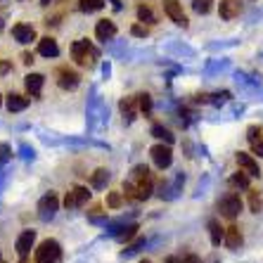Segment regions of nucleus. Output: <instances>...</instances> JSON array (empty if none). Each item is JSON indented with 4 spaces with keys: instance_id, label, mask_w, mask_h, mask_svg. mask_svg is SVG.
I'll return each mask as SVG.
<instances>
[{
    "instance_id": "23",
    "label": "nucleus",
    "mask_w": 263,
    "mask_h": 263,
    "mask_svg": "<svg viewBox=\"0 0 263 263\" xmlns=\"http://www.w3.org/2000/svg\"><path fill=\"white\" fill-rule=\"evenodd\" d=\"M249 178L251 176L247 171H239L230 178V185H233V187H239V190H249Z\"/></svg>"
},
{
    "instance_id": "5",
    "label": "nucleus",
    "mask_w": 263,
    "mask_h": 263,
    "mask_svg": "<svg viewBox=\"0 0 263 263\" xmlns=\"http://www.w3.org/2000/svg\"><path fill=\"white\" fill-rule=\"evenodd\" d=\"M81 83V76L73 69L69 67H60L57 69V86L64 88V90H73V88H79Z\"/></svg>"
},
{
    "instance_id": "25",
    "label": "nucleus",
    "mask_w": 263,
    "mask_h": 263,
    "mask_svg": "<svg viewBox=\"0 0 263 263\" xmlns=\"http://www.w3.org/2000/svg\"><path fill=\"white\" fill-rule=\"evenodd\" d=\"M249 209L254 214H258L263 209V195L258 190H249Z\"/></svg>"
},
{
    "instance_id": "11",
    "label": "nucleus",
    "mask_w": 263,
    "mask_h": 263,
    "mask_svg": "<svg viewBox=\"0 0 263 263\" xmlns=\"http://www.w3.org/2000/svg\"><path fill=\"white\" fill-rule=\"evenodd\" d=\"M237 164H239V168L242 171H247L251 178H258L261 176V168H258V161L251 157V154H247V152H239L237 154Z\"/></svg>"
},
{
    "instance_id": "24",
    "label": "nucleus",
    "mask_w": 263,
    "mask_h": 263,
    "mask_svg": "<svg viewBox=\"0 0 263 263\" xmlns=\"http://www.w3.org/2000/svg\"><path fill=\"white\" fill-rule=\"evenodd\" d=\"M102 0H79L81 12H98V10H102Z\"/></svg>"
},
{
    "instance_id": "1",
    "label": "nucleus",
    "mask_w": 263,
    "mask_h": 263,
    "mask_svg": "<svg viewBox=\"0 0 263 263\" xmlns=\"http://www.w3.org/2000/svg\"><path fill=\"white\" fill-rule=\"evenodd\" d=\"M123 192L128 199H147L152 195V176L147 171V166H135L133 176L123 183Z\"/></svg>"
},
{
    "instance_id": "12",
    "label": "nucleus",
    "mask_w": 263,
    "mask_h": 263,
    "mask_svg": "<svg viewBox=\"0 0 263 263\" xmlns=\"http://www.w3.org/2000/svg\"><path fill=\"white\" fill-rule=\"evenodd\" d=\"M239 12H242V0H220V19H235Z\"/></svg>"
},
{
    "instance_id": "10",
    "label": "nucleus",
    "mask_w": 263,
    "mask_h": 263,
    "mask_svg": "<svg viewBox=\"0 0 263 263\" xmlns=\"http://www.w3.org/2000/svg\"><path fill=\"white\" fill-rule=\"evenodd\" d=\"M57 209H60V199H57L55 192L45 195L43 199L38 202V211H41V218H52Z\"/></svg>"
},
{
    "instance_id": "15",
    "label": "nucleus",
    "mask_w": 263,
    "mask_h": 263,
    "mask_svg": "<svg viewBox=\"0 0 263 263\" xmlns=\"http://www.w3.org/2000/svg\"><path fill=\"white\" fill-rule=\"evenodd\" d=\"M247 138H249L251 152L258 154V157H263V135H261V130H258L256 126H251V128L247 130Z\"/></svg>"
},
{
    "instance_id": "32",
    "label": "nucleus",
    "mask_w": 263,
    "mask_h": 263,
    "mask_svg": "<svg viewBox=\"0 0 263 263\" xmlns=\"http://www.w3.org/2000/svg\"><path fill=\"white\" fill-rule=\"evenodd\" d=\"M130 33H133V36H138V38H145L147 33H149V31H147V26H140V24H135L133 29H130Z\"/></svg>"
},
{
    "instance_id": "40",
    "label": "nucleus",
    "mask_w": 263,
    "mask_h": 263,
    "mask_svg": "<svg viewBox=\"0 0 263 263\" xmlns=\"http://www.w3.org/2000/svg\"><path fill=\"white\" fill-rule=\"evenodd\" d=\"M0 102H3V100H0Z\"/></svg>"
},
{
    "instance_id": "8",
    "label": "nucleus",
    "mask_w": 263,
    "mask_h": 263,
    "mask_svg": "<svg viewBox=\"0 0 263 263\" xmlns=\"http://www.w3.org/2000/svg\"><path fill=\"white\" fill-rule=\"evenodd\" d=\"M164 12L171 17V22H176L178 26H187L190 22H187V14L183 12V5L178 3V0H164Z\"/></svg>"
},
{
    "instance_id": "2",
    "label": "nucleus",
    "mask_w": 263,
    "mask_h": 263,
    "mask_svg": "<svg viewBox=\"0 0 263 263\" xmlns=\"http://www.w3.org/2000/svg\"><path fill=\"white\" fill-rule=\"evenodd\" d=\"M71 57L79 67H92L95 60H98V50H95V45H92L90 41L81 38V41H76V43L71 45Z\"/></svg>"
},
{
    "instance_id": "26",
    "label": "nucleus",
    "mask_w": 263,
    "mask_h": 263,
    "mask_svg": "<svg viewBox=\"0 0 263 263\" xmlns=\"http://www.w3.org/2000/svg\"><path fill=\"white\" fill-rule=\"evenodd\" d=\"M135 233H138V226H135V223H133V226L123 228L121 233H117V239H119V242H128L130 237H135Z\"/></svg>"
},
{
    "instance_id": "3",
    "label": "nucleus",
    "mask_w": 263,
    "mask_h": 263,
    "mask_svg": "<svg viewBox=\"0 0 263 263\" xmlns=\"http://www.w3.org/2000/svg\"><path fill=\"white\" fill-rule=\"evenodd\" d=\"M62 256V247L57 239H45V242H41L36 249V254H33V261L36 263H57Z\"/></svg>"
},
{
    "instance_id": "14",
    "label": "nucleus",
    "mask_w": 263,
    "mask_h": 263,
    "mask_svg": "<svg viewBox=\"0 0 263 263\" xmlns=\"http://www.w3.org/2000/svg\"><path fill=\"white\" fill-rule=\"evenodd\" d=\"M12 36L17 38L19 43H31L33 38H36V31L31 24H14L12 26Z\"/></svg>"
},
{
    "instance_id": "33",
    "label": "nucleus",
    "mask_w": 263,
    "mask_h": 263,
    "mask_svg": "<svg viewBox=\"0 0 263 263\" xmlns=\"http://www.w3.org/2000/svg\"><path fill=\"white\" fill-rule=\"evenodd\" d=\"M7 159H10V147L0 145V161H7Z\"/></svg>"
},
{
    "instance_id": "34",
    "label": "nucleus",
    "mask_w": 263,
    "mask_h": 263,
    "mask_svg": "<svg viewBox=\"0 0 263 263\" xmlns=\"http://www.w3.org/2000/svg\"><path fill=\"white\" fill-rule=\"evenodd\" d=\"M183 263H202V258H199V256H195V254H190V256L185 258Z\"/></svg>"
},
{
    "instance_id": "38",
    "label": "nucleus",
    "mask_w": 263,
    "mask_h": 263,
    "mask_svg": "<svg viewBox=\"0 0 263 263\" xmlns=\"http://www.w3.org/2000/svg\"><path fill=\"white\" fill-rule=\"evenodd\" d=\"M166 263H178V261H176V258H168V261H166Z\"/></svg>"
},
{
    "instance_id": "28",
    "label": "nucleus",
    "mask_w": 263,
    "mask_h": 263,
    "mask_svg": "<svg viewBox=\"0 0 263 263\" xmlns=\"http://www.w3.org/2000/svg\"><path fill=\"white\" fill-rule=\"evenodd\" d=\"M121 202H123L121 192H109V195H107V206L109 209H119L121 206Z\"/></svg>"
},
{
    "instance_id": "31",
    "label": "nucleus",
    "mask_w": 263,
    "mask_h": 263,
    "mask_svg": "<svg viewBox=\"0 0 263 263\" xmlns=\"http://www.w3.org/2000/svg\"><path fill=\"white\" fill-rule=\"evenodd\" d=\"M138 104H140V111H149L152 109V100H149V95H138Z\"/></svg>"
},
{
    "instance_id": "30",
    "label": "nucleus",
    "mask_w": 263,
    "mask_h": 263,
    "mask_svg": "<svg viewBox=\"0 0 263 263\" xmlns=\"http://www.w3.org/2000/svg\"><path fill=\"white\" fill-rule=\"evenodd\" d=\"M138 19H140V22H154L152 10H149V7H145V5H140V7H138Z\"/></svg>"
},
{
    "instance_id": "20",
    "label": "nucleus",
    "mask_w": 263,
    "mask_h": 263,
    "mask_svg": "<svg viewBox=\"0 0 263 263\" xmlns=\"http://www.w3.org/2000/svg\"><path fill=\"white\" fill-rule=\"evenodd\" d=\"M209 230H211V245L218 247L220 242H226V228L218 220H209Z\"/></svg>"
},
{
    "instance_id": "37",
    "label": "nucleus",
    "mask_w": 263,
    "mask_h": 263,
    "mask_svg": "<svg viewBox=\"0 0 263 263\" xmlns=\"http://www.w3.org/2000/svg\"><path fill=\"white\" fill-rule=\"evenodd\" d=\"M41 3H43V5H50V3H52V0H41Z\"/></svg>"
},
{
    "instance_id": "7",
    "label": "nucleus",
    "mask_w": 263,
    "mask_h": 263,
    "mask_svg": "<svg viewBox=\"0 0 263 263\" xmlns=\"http://www.w3.org/2000/svg\"><path fill=\"white\" fill-rule=\"evenodd\" d=\"M90 199V192H88V187H71V190L67 192V197H64V206L67 209H79L83 206V204Z\"/></svg>"
},
{
    "instance_id": "16",
    "label": "nucleus",
    "mask_w": 263,
    "mask_h": 263,
    "mask_svg": "<svg viewBox=\"0 0 263 263\" xmlns=\"http://www.w3.org/2000/svg\"><path fill=\"white\" fill-rule=\"evenodd\" d=\"M38 52H41V55L43 57H57L60 55V48H57V41L55 38H41V41H38Z\"/></svg>"
},
{
    "instance_id": "9",
    "label": "nucleus",
    "mask_w": 263,
    "mask_h": 263,
    "mask_svg": "<svg viewBox=\"0 0 263 263\" xmlns=\"http://www.w3.org/2000/svg\"><path fill=\"white\" fill-rule=\"evenodd\" d=\"M33 242H36V233H33V230H24V233L17 237L14 249H17V256L22 258V261L29 256V251H31V247H33Z\"/></svg>"
},
{
    "instance_id": "22",
    "label": "nucleus",
    "mask_w": 263,
    "mask_h": 263,
    "mask_svg": "<svg viewBox=\"0 0 263 263\" xmlns=\"http://www.w3.org/2000/svg\"><path fill=\"white\" fill-rule=\"evenodd\" d=\"M29 107V98H24V95H10L7 98V109L10 111H22V109H26Z\"/></svg>"
},
{
    "instance_id": "6",
    "label": "nucleus",
    "mask_w": 263,
    "mask_h": 263,
    "mask_svg": "<svg viewBox=\"0 0 263 263\" xmlns=\"http://www.w3.org/2000/svg\"><path fill=\"white\" fill-rule=\"evenodd\" d=\"M149 154H152V161L159 168H168L173 161V152H171V145L166 142V145H154L152 149H149Z\"/></svg>"
},
{
    "instance_id": "19",
    "label": "nucleus",
    "mask_w": 263,
    "mask_h": 263,
    "mask_svg": "<svg viewBox=\"0 0 263 263\" xmlns=\"http://www.w3.org/2000/svg\"><path fill=\"white\" fill-rule=\"evenodd\" d=\"M119 107H121V111H123V117H126V121H133L135 114H138V107H140V104H138V98H123Z\"/></svg>"
},
{
    "instance_id": "4",
    "label": "nucleus",
    "mask_w": 263,
    "mask_h": 263,
    "mask_svg": "<svg viewBox=\"0 0 263 263\" xmlns=\"http://www.w3.org/2000/svg\"><path fill=\"white\" fill-rule=\"evenodd\" d=\"M218 211H220V216L223 218H228V220H235L239 216V211H242V199H239L237 195H226L223 199L218 202Z\"/></svg>"
},
{
    "instance_id": "17",
    "label": "nucleus",
    "mask_w": 263,
    "mask_h": 263,
    "mask_svg": "<svg viewBox=\"0 0 263 263\" xmlns=\"http://www.w3.org/2000/svg\"><path fill=\"white\" fill-rule=\"evenodd\" d=\"M43 73H29V76H26V90L31 92V95H33V98H38V95H41V90H43Z\"/></svg>"
},
{
    "instance_id": "21",
    "label": "nucleus",
    "mask_w": 263,
    "mask_h": 263,
    "mask_svg": "<svg viewBox=\"0 0 263 263\" xmlns=\"http://www.w3.org/2000/svg\"><path fill=\"white\" fill-rule=\"evenodd\" d=\"M107 183H109V171H107V168H98V171L90 176V185L95 187V190L107 187Z\"/></svg>"
},
{
    "instance_id": "18",
    "label": "nucleus",
    "mask_w": 263,
    "mask_h": 263,
    "mask_svg": "<svg viewBox=\"0 0 263 263\" xmlns=\"http://www.w3.org/2000/svg\"><path fill=\"white\" fill-rule=\"evenodd\" d=\"M226 247L228 249H239L242 247V233L237 226L226 228Z\"/></svg>"
},
{
    "instance_id": "27",
    "label": "nucleus",
    "mask_w": 263,
    "mask_h": 263,
    "mask_svg": "<svg viewBox=\"0 0 263 263\" xmlns=\"http://www.w3.org/2000/svg\"><path fill=\"white\" fill-rule=\"evenodd\" d=\"M211 3H214V0H192V7H195V12L206 14L209 10H211Z\"/></svg>"
},
{
    "instance_id": "39",
    "label": "nucleus",
    "mask_w": 263,
    "mask_h": 263,
    "mask_svg": "<svg viewBox=\"0 0 263 263\" xmlns=\"http://www.w3.org/2000/svg\"><path fill=\"white\" fill-rule=\"evenodd\" d=\"M142 263H152V261H142Z\"/></svg>"
},
{
    "instance_id": "29",
    "label": "nucleus",
    "mask_w": 263,
    "mask_h": 263,
    "mask_svg": "<svg viewBox=\"0 0 263 263\" xmlns=\"http://www.w3.org/2000/svg\"><path fill=\"white\" fill-rule=\"evenodd\" d=\"M152 135H154V138H161V140H166L168 145L173 142V135L168 133L166 128H161V126H154V128H152Z\"/></svg>"
},
{
    "instance_id": "36",
    "label": "nucleus",
    "mask_w": 263,
    "mask_h": 263,
    "mask_svg": "<svg viewBox=\"0 0 263 263\" xmlns=\"http://www.w3.org/2000/svg\"><path fill=\"white\" fill-rule=\"evenodd\" d=\"M33 62V55H29V52H24V64H31Z\"/></svg>"
},
{
    "instance_id": "13",
    "label": "nucleus",
    "mask_w": 263,
    "mask_h": 263,
    "mask_svg": "<svg viewBox=\"0 0 263 263\" xmlns=\"http://www.w3.org/2000/svg\"><path fill=\"white\" fill-rule=\"evenodd\" d=\"M95 36H98V41H111L117 36V24L111 19H100L95 26Z\"/></svg>"
},
{
    "instance_id": "35",
    "label": "nucleus",
    "mask_w": 263,
    "mask_h": 263,
    "mask_svg": "<svg viewBox=\"0 0 263 263\" xmlns=\"http://www.w3.org/2000/svg\"><path fill=\"white\" fill-rule=\"evenodd\" d=\"M10 71V62H0V73H7Z\"/></svg>"
}]
</instances>
